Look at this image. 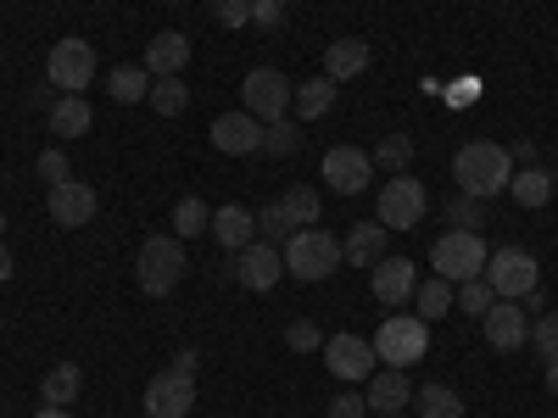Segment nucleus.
I'll use <instances>...</instances> for the list:
<instances>
[{"mask_svg": "<svg viewBox=\"0 0 558 418\" xmlns=\"http://www.w3.org/2000/svg\"><path fill=\"white\" fill-rule=\"evenodd\" d=\"M452 179L463 196H497L508 190V179H514V151L497 146V139H470V146H458L452 157Z\"/></svg>", "mask_w": 558, "mask_h": 418, "instance_id": "obj_1", "label": "nucleus"}, {"mask_svg": "<svg viewBox=\"0 0 558 418\" xmlns=\"http://www.w3.org/2000/svg\"><path fill=\"white\" fill-rule=\"evenodd\" d=\"M279 257H286V273L291 279H330L347 257H341V241L330 235V229H296V235L286 241V251H279Z\"/></svg>", "mask_w": 558, "mask_h": 418, "instance_id": "obj_2", "label": "nucleus"}, {"mask_svg": "<svg viewBox=\"0 0 558 418\" xmlns=\"http://www.w3.org/2000/svg\"><path fill=\"white\" fill-rule=\"evenodd\" d=\"M134 279L146 296H173L184 279V241L179 235H151L134 257Z\"/></svg>", "mask_w": 558, "mask_h": 418, "instance_id": "obj_3", "label": "nucleus"}, {"mask_svg": "<svg viewBox=\"0 0 558 418\" xmlns=\"http://www.w3.org/2000/svg\"><path fill=\"white\" fill-rule=\"evenodd\" d=\"M430 352V323L418 318V312H391L380 323V335H375V357L386 368H413V362H425Z\"/></svg>", "mask_w": 558, "mask_h": 418, "instance_id": "obj_4", "label": "nucleus"}, {"mask_svg": "<svg viewBox=\"0 0 558 418\" xmlns=\"http://www.w3.org/2000/svg\"><path fill=\"white\" fill-rule=\"evenodd\" d=\"M486 241L470 235V229H447V235L430 246V262H436V279L447 285H463V279H486Z\"/></svg>", "mask_w": 558, "mask_h": 418, "instance_id": "obj_5", "label": "nucleus"}, {"mask_svg": "<svg viewBox=\"0 0 558 418\" xmlns=\"http://www.w3.org/2000/svg\"><path fill=\"white\" fill-rule=\"evenodd\" d=\"M296 101V84L279 73V67H252L241 78V112H252L257 123H279Z\"/></svg>", "mask_w": 558, "mask_h": 418, "instance_id": "obj_6", "label": "nucleus"}, {"mask_svg": "<svg viewBox=\"0 0 558 418\" xmlns=\"http://www.w3.org/2000/svg\"><path fill=\"white\" fill-rule=\"evenodd\" d=\"M536 279H542V268H536V257H531L525 246H502V251L486 257V285L497 291V302L531 296V291H536Z\"/></svg>", "mask_w": 558, "mask_h": 418, "instance_id": "obj_7", "label": "nucleus"}, {"mask_svg": "<svg viewBox=\"0 0 558 418\" xmlns=\"http://www.w3.org/2000/svg\"><path fill=\"white\" fill-rule=\"evenodd\" d=\"M45 78L68 96H84L89 78H96V51H89V39H57L51 57H45Z\"/></svg>", "mask_w": 558, "mask_h": 418, "instance_id": "obj_8", "label": "nucleus"}, {"mask_svg": "<svg viewBox=\"0 0 558 418\" xmlns=\"http://www.w3.org/2000/svg\"><path fill=\"white\" fill-rule=\"evenodd\" d=\"M375 341H363V335H330L324 341V368H330L336 380L347 385H368V374H375Z\"/></svg>", "mask_w": 558, "mask_h": 418, "instance_id": "obj_9", "label": "nucleus"}, {"mask_svg": "<svg viewBox=\"0 0 558 418\" xmlns=\"http://www.w3.org/2000/svg\"><path fill=\"white\" fill-rule=\"evenodd\" d=\"M418 218H425V184H418L413 173H391L380 184V223L386 229H413Z\"/></svg>", "mask_w": 558, "mask_h": 418, "instance_id": "obj_10", "label": "nucleus"}, {"mask_svg": "<svg viewBox=\"0 0 558 418\" xmlns=\"http://www.w3.org/2000/svg\"><path fill=\"white\" fill-rule=\"evenodd\" d=\"M191 407H196V374L168 368L146 385V418H191Z\"/></svg>", "mask_w": 558, "mask_h": 418, "instance_id": "obj_11", "label": "nucleus"}, {"mask_svg": "<svg viewBox=\"0 0 558 418\" xmlns=\"http://www.w3.org/2000/svg\"><path fill=\"white\" fill-rule=\"evenodd\" d=\"M368 179H375V162H368V151H357V146H330V151H324V184H330L336 196L368 190Z\"/></svg>", "mask_w": 558, "mask_h": 418, "instance_id": "obj_12", "label": "nucleus"}, {"mask_svg": "<svg viewBox=\"0 0 558 418\" xmlns=\"http://www.w3.org/2000/svg\"><path fill=\"white\" fill-rule=\"evenodd\" d=\"M45 212H51L57 229H84L96 218V190H89L84 179H62V184H51V196H45Z\"/></svg>", "mask_w": 558, "mask_h": 418, "instance_id": "obj_13", "label": "nucleus"}, {"mask_svg": "<svg viewBox=\"0 0 558 418\" xmlns=\"http://www.w3.org/2000/svg\"><path fill=\"white\" fill-rule=\"evenodd\" d=\"M279 273H286V257H279V246L252 241V246L235 251V285H246V291H274Z\"/></svg>", "mask_w": 558, "mask_h": 418, "instance_id": "obj_14", "label": "nucleus"}, {"mask_svg": "<svg viewBox=\"0 0 558 418\" xmlns=\"http://www.w3.org/2000/svg\"><path fill=\"white\" fill-rule=\"evenodd\" d=\"M213 146L223 157H252V151H263V123L252 112H223V118H213Z\"/></svg>", "mask_w": 558, "mask_h": 418, "instance_id": "obj_15", "label": "nucleus"}, {"mask_svg": "<svg viewBox=\"0 0 558 418\" xmlns=\"http://www.w3.org/2000/svg\"><path fill=\"white\" fill-rule=\"evenodd\" d=\"M481 323H486V341H492L497 352H520V346L531 341V312H525L520 302H492V312H486Z\"/></svg>", "mask_w": 558, "mask_h": 418, "instance_id": "obj_16", "label": "nucleus"}, {"mask_svg": "<svg viewBox=\"0 0 558 418\" xmlns=\"http://www.w3.org/2000/svg\"><path fill=\"white\" fill-rule=\"evenodd\" d=\"M413 285H418V273H413L408 257H380L375 273H368V291H375V302H386V307L413 302Z\"/></svg>", "mask_w": 558, "mask_h": 418, "instance_id": "obj_17", "label": "nucleus"}, {"mask_svg": "<svg viewBox=\"0 0 558 418\" xmlns=\"http://www.w3.org/2000/svg\"><path fill=\"white\" fill-rule=\"evenodd\" d=\"M184 67H191V34H179V28L151 34V45H146V73H151V78H179Z\"/></svg>", "mask_w": 558, "mask_h": 418, "instance_id": "obj_18", "label": "nucleus"}, {"mask_svg": "<svg viewBox=\"0 0 558 418\" xmlns=\"http://www.w3.org/2000/svg\"><path fill=\"white\" fill-rule=\"evenodd\" d=\"M213 235L223 251H241L257 241V207H241V201H229V207H213Z\"/></svg>", "mask_w": 558, "mask_h": 418, "instance_id": "obj_19", "label": "nucleus"}, {"mask_svg": "<svg viewBox=\"0 0 558 418\" xmlns=\"http://www.w3.org/2000/svg\"><path fill=\"white\" fill-rule=\"evenodd\" d=\"M363 402L375 407V413H402V407L413 402V380H408V368H386V374H368Z\"/></svg>", "mask_w": 558, "mask_h": 418, "instance_id": "obj_20", "label": "nucleus"}, {"mask_svg": "<svg viewBox=\"0 0 558 418\" xmlns=\"http://www.w3.org/2000/svg\"><path fill=\"white\" fill-rule=\"evenodd\" d=\"M386 235H391V229L375 218V223H357L352 229V235L341 241V257L352 262V268H368V262H380L386 257Z\"/></svg>", "mask_w": 558, "mask_h": 418, "instance_id": "obj_21", "label": "nucleus"}, {"mask_svg": "<svg viewBox=\"0 0 558 418\" xmlns=\"http://www.w3.org/2000/svg\"><path fill=\"white\" fill-rule=\"evenodd\" d=\"M368 73V39H336L324 51V78H363Z\"/></svg>", "mask_w": 558, "mask_h": 418, "instance_id": "obj_22", "label": "nucleus"}, {"mask_svg": "<svg viewBox=\"0 0 558 418\" xmlns=\"http://www.w3.org/2000/svg\"><path fill=\"white\" fill-rule=\"evenodd\" d=\"M78 385H84L78 362H57L51 374L39 380V402H45V407H73V402H78Z\"/></svg>", "mask_w": 558, "mask_h": 418, "instance_id": "obj_23", "label": "nucleus"}, {"mask_svg": "<svg viewBox=\"0 0 558 418\" xmlns=\"http://www.w3.org/2000/svg\"><path fill=\"white\" fill-rule=\"evenodd\" d=\"M336 89H341V84H336V78H324V73H318V78H307V84H296V101H291V107H296V118H302V123L324 118V112L336 107Z\"/></svg>", "mask_w": 558, "mask_h": 418, "instance_id": "obj_24", "label": "nucleus"}, {"mask_svg": "<svg viewBox=\"0 0 558 418\" xmlns=\"http://www.w3.org/2000/svg\"><path fill=\"white\" fill-rule=\"evenodd\" d=\"M553 190H558V184H553V173H547V168H520L514 179H508V196H514L520 207H547V201H553Z\"/></svg>", "mask_w": 558, "mask_h": 418, "instance_id": "obj_25", "label": "nucleus"}, {"mask_svg": "<svg viewBox=\"0 0 558 418\" xmlns=\"http://www.w3.org/2000/svg\"><path fill=\"white\" fill-rule=\"evenodd\" d=\"M45 128H51L57 139H78V134H89V101H84V96H62V101L51 107V123H45Z\"/></svg>", "mask_w": 558, "mask_h": 418, "instance_id": "obj_26", "label": "nucleus"}, {"mask_svg": "<svg viewBox=\"0 0 558 418\" xmlns=\"http://www.w3.org/2000/svg\"><path fill=\"white\" fill-rule=\"evenodd\" d=\"M413 413L418 418H463V396L452 385H418L413 391Z\"/></svg>", "mask_w": 558, "mask_h": 418, "instance_id": "obj_27", "label": "nucleus"}, {"mask_svg": "<svg viewBox=\"0 0 558 418\" xmlns=\"http://www.w3.org/2000/svg\"><path fill=\"white\" fill-rule=\"evenodd\" d=\"M279 212H286L291 235H296V229H313L318 223V190H313V184H291V190L279 196Z\"/></svg>", "mask_w": 558, "mask_h": 418, "instance_id": "obj_28", "label": "nucleus"}, {"mask_svg": "<svg viewBox=\"0 0 558 418\" xmlns=\"http://www.w3.org/2000/svg\"><path fill=\"white\" fill-rule=\"evenodd\" d=\"M452 285H447V279H425V285H413V312L418 318H425V323H436V318H447L452 312Z\"/></svg>", "mask_w": 558, "mask_h": 418, "instance_id": "obj_29", "label": "nucleus"}, {"mask_svg": "<svg viewBox=\"0 0 558 418\" xmlns=\"http://www.w3.org/2000/svg\"><path fill=\"white\" fill-rule=\"evenodd\" d=\"M107 96H112V101H123V107L146 101V96H151L146 67H112V73H107Z\"/></svg>", "mask_w": 558, "mask_h": 418, "instance_id": "obj_30", "label": "nucleus"}, {"mask_svg": "<svg viewBox=\"0 0 558 418\" xmlns=\"http://www.w3.org/2000/svg\"><path fill=\"white\" fill-rule=\"evenodd\" d=\"M202 229H213V207H207L202 196H184V201L173 207V235H179V241H196Z\"/></svg>", "mask_w": 558, "mask_h": 418, "instance_id": "obj_31", "label": "nucleus"}, {"mask_svg": "<svg viewBox=\"0 0 558 418\" xmlns=\"http://www.w3.org/2000/svg\"><path fill=\"white\" fill-rule=\"evenodd\" d=\"M151 112L157 118H179L184 107H191V89H184V78H151Z\"/></svg>", "mask_w": 558, "mask_h": 418, "instance_id": "obj_32", "label": "nucleus"}, {"mask_svg": "<svg viewBox=\"0 0 558 418\" xmlns=\"http://www.w3.org/2000/svg\"><path fill=\"white\" fill-rule=\"evenodd\" d=\"M486 218H492V212H486L481 196H463V190H458V196L447 201V223H452V229H470V235H481Z\"/></svg>", "mask_w": 558, "mask_h": 418, "instance_id": "obj_33", "label": "nucleus"}, {"mask_svg": "<svg viewBox=\"0 0 558 418\" xmlns=\"http://www.w3.org/2000/svg\"><path fill=\"white\" fill-rule=\"evenodd\" d=\"M368 162H375V168H391V173H402V168L413 162V139H408V134H386Z\"/></svg>", "mask_w": 558, "mask_h": 418, "instance_id": "obj_34", "label": "nucleus"}, {"mask_svg": "<svg viewBox=\"0 0 558 418\" xmlns=\"http://www.w3.org/2000/svg\"><path fill=\"white\" fill-rule=\"evenodd\" d=\"M296 146H302V128L296 123H263V151H274V157H296Z\"/></svg>", "mask_w": 558, "mask_h": 418, "instance_id": "obj_35", "label": "nucleus"}, {"mask_svg": "<svg viewBox=\"0 0 558 418\" xmlns=\"http://www.w3.org/2000/svg\"><path fill=\"white\" fill-rule=\"evenodd\" d=\"M492 302H497V291L486 285V279H463V285H458V307L470 312V318H486Z\"/></svg>", "mask_w": 558, "mask_h": 418, "instance_id": "obj_36", "label": "nucleus"}, {"mask_svg": "<svg viewBox=\"0 0 558 418\" xmlns=\"http://www.w3.org/2000/svg\"><path fill=\"white\" fill-rule=\"evenodd\" d=\"M257 241H268V246H286L291 241V223H286V212H279V201L257 207Z\"/></svg>", "mask_w": 558, "mask_h": 418, "instance_id": "obj_37", "label": "nucleus"}, {"mask_svg": "<svg viewBox=\"0 0 558 418\" xmlns=\"http://www.w3.org/2000/svg\"><path fill=\"white\" fill-rule=\"evenodd\" d=\"M286 346L296 352V357H307V352H324V335H318V323H307V318H296L291 330H286Z\"/></svg>", "mask_w": 558, "mask_h": 418, "instance_id": "obj_38", "label": "nucleus"}, {"mask_svg": "<svg viewBox=\"0 0 558 418\" xmlns=\"http://www.w3.org/2000/svg\"><path fill=\"white\" fill-rule=\"evenodd\" d=\"M531 346H536L542 357H558V312H542V318L531 323Z\"/></svg>", "mask_w": 558, "mask_h": 418, "instance_id": "obj_39", "label": "nucleus"}, {"mask_svg": "<svg viewBox=\"0 0 558 418\" xmlns=\"http://www.w3.org/2000/svg\"><path fill=\"white\" fill-rule=\"evenodd\" d=\"M213 17L223 28H246L252 23V0H213Z\"/></svg>", "mask_w": 558, "mask_h": 418, "instance_id": "obj_40", "label": "nucleus"}, {"mask_svg": "<svg viewBox=\"0 0 558 418\" xmlns=\"http://www.w3.org/2000/svg\"><path fill=\"white\" fill-rule=\"evenodd\" d=\"M34 168H39V179H45V184H62V179H73V173H68L73 162H68V157H62L57 146H51V151H45V157H39Z\"/></svg>", "mask_w": 558, "mask_h": 418, "instance_id": "obj_41", "label": "nucleus"}, {"mask_svg": "<svg viewBox=\"0 0 558 418\" xmlns=\"http://www.w3.org/2000/svg\"><path fill=\"white\" fill-rule=\"evenodd\" d=\"M252 23L257 28H279L286 23V0H252Z\"/></svg>", "mask_w": 558, "mask_h": 418, "instance_id": "obj_42", "label": "nucleus"}, {"mask_svg": "<svg viewBox=\"0 0 558 418\" xmlns=\"http://www.w3.org/2000/svg\"><path fill=\"white\" fill-rule=\"evenodd\" d=\"M330 418H368V402H363V391H341V396L330 402Z\"/></svg>", "mask_w": 558, "mask_h": 418, "instance_id": "obj_43", "label": "nucleus"}, {"mask_svg": "<svg viewBox=\"0 0 558 418\" xmlns=\"http://www.w3.org/2000/svg\"><path fill=\"white\" fill-rule=\"evenodd\" d=\"M196 362H202V357H196V352H191V346H184V352H179V357H173V368H179V374H196Z\"/></svg>", "mask_w": 558, "mask_h": 418, "instance_id": "obj_44", "label": "nucleus"}, {"mask_svg": "<svg viewBox=\"0 0 558 418\" xmlns=\"http://www.w3.org/2000/svg\"><path fill=\"white\" fill-rule=\"evenodd\" d=\"M12 268H17V262H12V246H0V285L12 279Z\"/></svg>", "mask_w": 558, "mask_h": 418, "instance_id": "obj_45", "label": "nucleus"}, {"mask_svg": "<svg viewBox=\"0 0 558 418\" xmlns=\"http://www.w3.org/2000/svg\"><path fill=\"white\" fill-rule=\"evenodd\" d=\"M542 368H547V391L558 396V357H542Z\"/></svg>", "mask_w": 558, "mask_h": 418, "instance_id": "obj_46", "label": "nucleus"}, {"mask_svg": "<svg viewBox=\"0 0 558 418\" xmlns=\"http://www.w3.org/2000/svg\"><path fill=\"white\" fill-rule=\"evenodd\" d=\"M34 418H73V413H68V407H39Z\"/></svg>", "mask_w": 558, "mask_h": 418, "instance_id": "obj_47", "label": "nucleus"}, {"mask_svg": "<svg viewBox=\"0 0 558 418\" xmlns=\"http://www.w3.org/2000/svg\"><path fill=\"white\" fill-rule=\"evenodd\" d=\"M380 418H397V413H380Z\"/></svg>", "mask_w": 558, "mask_h": 418, "instance_id": "obj_48", "label": "nucleus"}, {"mask_svg": "<svg viewBox=\"0 0 558 418\" xmlns=\"http://www.w3.org/2000/svg\"><path fill=\"white\" fill-rule=\"evenodd\" d=\"M0 229H7V218H0Z\"/></svg>", "mask_w": 558, "mask_h": 418, "instance_id": "obj_49", "label": "nucleus"}]
</instances>
